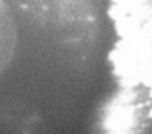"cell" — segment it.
<instances>
[{"label":"cell","instance_id":"6da1fadb","mask_svg":"<svg viewBox=\"0 0 152 134\" xmlns=\"http://www.w3.org/2000/svg\"><path fill=\"white\" fill-rule=\"evenodd\" d=\"M18 44V26L12 8L0 0V75L10 67Z\"/></svg>","mask_w":152,"mask_h":134}]
</instances>
